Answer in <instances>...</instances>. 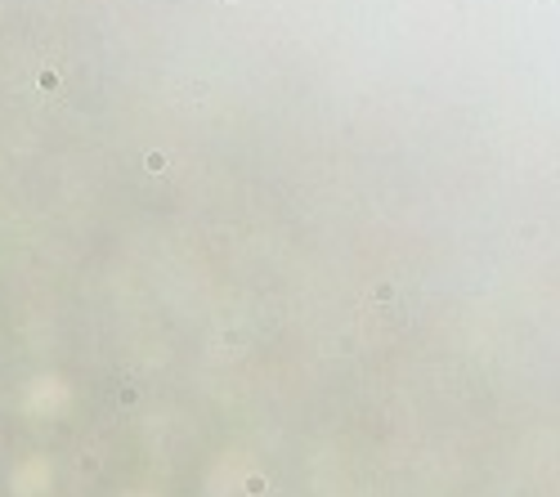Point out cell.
Here are the masks:
<instances>
[]
</instances>
